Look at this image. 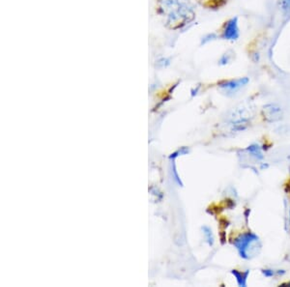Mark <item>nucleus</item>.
<instances>
[{"label":"nucleus","mask_w":290,"mask_h":287,"mask_svg":"<svg viewBox=\"0 0 290 287\" xmlns=\"http://www.w3.org/2000/svg\"><path fill=\"white\" fill-rule=\"evenodd\" d=\"M234 246L239 252L240 256L245 259H250L256 256L261 247L259 238L252 232H247L239 236L234 241Z\"/></svg>","instance_id":"nucleus-1"},{"label":"nucleus","mask_w":290,"mask_h":287,"mask_svg":"<svg viewBox=\"0 0 290 287\" xmlns=\"http://www.w3.org/2000/svg\"><path fill=\"white\" fill-rule=\"evenodd\" d=\"M281 7L285 15H290V0H282L281 1Z\"/></svg>","instance_id":"nucleus-8"},{"label":"nucleus","mask_w":290,"mask_h":287,"mask_svg":"<svg viewBox=\"0 0 290 287\" xmlns=\"http://www.w3.org/2000/svg\"><path fill=\"white\" fill-rule=\"evenodd\" d=\"M263 274H264V276L265 277H273L275 274H276V272L275 271H273V270H264L263 271Z\"/></svg>","instance_id":"nucleus-11"},{"label":"nucleus","mask_w":290,"mask_h":287,"mask_svg":"<svg viewBox=\"0 0 290 287\" xmlns=\"http://www.w3.org/2000/svg\"><path fill=\"white\" fill-rule=\"evenodd\" d=\"M216 38H217V35H216L215 33L208 34V35H206V36H204V37L202 38V40H201V45H205V44H207V43H209V42L215 40Z\"/></svg>","instance_id":"nucleus-9"},{"label":"nucleus","mask_w":290,"mask_h":287,"mask_svg":"<svg viewBox=\"0 0 290 287\" xmlns=\"http://www.w3.org/2000/svg\"><path fill=\"white\" fill-rule=\"evenodd\" d=\"M247 150L250 152V154L252 156H254L256 159H263V154H262V150L261 148L258 145V144H253V145H250Z\"/></svg>","instance_id":"nucleus-6"},{"label":"nucleus","mask_w":290,"mask_h":287,"mask_svg":"<svg viewBox=\"0 0 290 287\" xmlns=\"http://www.w3.org/2000/svg\"><path fill=\"white\" fill-rule=\"evenodd\" d=\"M202 230H203V233H204V236H205V239H206L208 245L209 246H213V244H214V237H213V234H212V230L209 227H207V226H203Z\"/></svg>","instance_id":"nucleus-7"},{"label":"nucleus","mask_w":290,"mask_h":287,"mask_svg":"<svg viewBox=\"0 0 290 287\" xmlns=\"http://www.w3.org/2000/svg\"><path fill=\"white\" fill-rule=\"evenodd\" d=\"M249 83L248 78H240L237 80H231L228 81H226L220 85V88L227 95L234 94L238 90H240L242 87L246 86Z\"/></svg>","instance_id":"nucleus-3"},{"label":"nucleus","mask_w":290,"mask_h":287,"mask_svg":"<svg viewBox=\"0 0 290 287\" xmlns=\"http://www.w3.org/2000/svg\"><path fill=\"white\" fill-rule=\"evenodd\" d=\"M264 113H265V117L268 121H277L280 120L282 118V110L280 107L276 106V105H267L266 107H264L263 109Z\"/></svg>","instance_id":"nucleus-4"},{"label":"nucleus","mask_w":290,"mask_h":287,"mask_svg":"<svg viewBox=\"0 0 290 287\" xmlns=\"http://www.w3.org/2000/svg\"><path fill=\"white\" fill-rule=\"evenodd\" d=\"M229 61H230V55L227 54V53H226V54H224V55L221 57V59H220L219 62H220L221 65H226Z\"/></svg>","instance_id":"nucleus-10"},{"label":"nucleus","mask_w":290,"mask_h":287,"mask_svg":"<svg viewBox=\"0 0 290 287\" xmlns=\"http://www.w3.org/2000/svg\"><path fill=\"white\" fill-rule=\"evenodd\" d=\"M249 271L245 272V273H241V272H238L236 270L232 271V274L235 276L236 280H237V283L240 287H246L247 286V279H248V276H249Z\"/></svg>","instance_id":"nucleus-5"},{"label":"nucleus","mask_w":290,"mask_h":287,"mask_svg":"<svg viewBox=\"0 0 290 287\" xmlns=\"http://www.w3.org/2000/svg\"><path fill=\"white\" fill-rule=\"evenodd\" d=\"M240 36L239 25H238V17L230 18L225 26L223 32V39L227 41H236Z\"/></svg>","instance_id":"nucleus-2"}]
</instances>
